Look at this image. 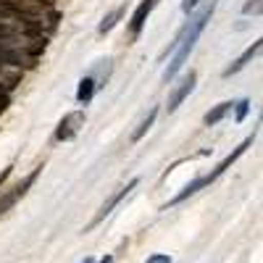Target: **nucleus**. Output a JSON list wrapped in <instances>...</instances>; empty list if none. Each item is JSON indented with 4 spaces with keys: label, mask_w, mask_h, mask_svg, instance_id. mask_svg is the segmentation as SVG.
<instances>
[{
    "label": "nucleus",
    "mask_w": 263,
    "mask_h": 263,
    "mask_svg": "<svg viewBox=\"0 0 263 263\" xmlns=\"http://www.w3.org/2000/svg\"><path fill=\"white\" fill-rule=\"evenodd\" d=\"M45 45H48V42H45V37H40V40H34L32 45L27 48V53H29L32 58H37V55H40L42 50H45Z\"/></svg>",
    "instance_id": "ddd939ff"
},
{
    "label": "nucleus",
    "mask_w": 263,
    "mask_h": 263,
    "mask_svg": "<svg viewBox=\"0 0 263 263\" xmlns=\"http://www.w3.org/2000/svg\"><path fill=\"white\" fill-rule=\"evenodd\" d=\"M11 32H13V29H11L8 24H0V37H11Z\"/></svg>",
    "instance_id": "6ab92c4d"
},
{
    "label": "nucleus",
    "mask_w": 263,
    "mask_h": 263,
    "mask_svg": "<svg viewBox=\"0 0 263 263\" xmlns=\"http://www.w3.org/2000/svg\"><path fill=\"white\" fill-rule=\"evenodd\" d=\"M156 116H158V108H150V111H147V116L140 121V126L135 129V132H132V142H140L142 137H145V132L153 126V121H156Z\"/></svg>",
    "instance_id": "9d476101"
},
{
    "label": "nucleus",
    "mask_w": 263,
    "mask_h": 263,
    "mask_svg": "<svg viewBox=\"0 0 263 263\" xmlns=\"http://www.w3.org/2000/svg\"><path fill=\"white\" fill-rule=\"evenodd\" d=\"M8 103H11V100H8V95H0V114H3L6 108H8Z\"/></svg>",
    "instance_id": "aec40b11"
},
{
    "label": "nucleus",
    "mask_w": 263,
    "mask_h": 263,
    "mask_svg": "<svg viewBox=\"0 0 263 263\" xmlns=\"http://www.w3.org/2000/svg\"><path fill=\"white\" fill-rule=\"evenodd\" d=\"M137 184H140V179H132V182H129L126 187H121V190H119L116 195H111V197H108V200L103 203V208L98 211V216L92 218V221H90V224H87V229H84V232H90V229H95V227H98V224L103 221V218H105L108 213H111V211H114V208H116V205H119V203L124 200V197H126V195H129L132 190H135V187H137Z\"/></svg>",
    "instance_id": "f03ea898"
},
{
    "label": "nucleus",
    "mask_w": 263,
    "mask_h": 263,
    "mask_svg": "<svg viewBox=\"0 0 263 263\" xmlns=\"http://www.w3.org/2000/svg\"><path fill=\"white\" fill-rule=\"evenodd\" d=\"M79 126H84V114L82 111H71V114H66L55 129V140H71Z\"/></svg>",
    "instance_id": "20e7f679"
},
{
    "label": "nucleus",
    "mask_w": 263,
    "mask_h": 263,
    "mask_svg": "<svg viewBox=\"0 0 263 263\" xmlns=\"http://www.w3.org/2000/svg\"><path fill=\"white\" fill-rule=\"evenodd\" d=\"M13 16V11L11 8H6V6H0V24H3V21H8Z\"/></svg>",
    "instance_id": "f3484780"
},
{
    "label": "nucleus",
    "mask_w": 263,
    "mask_h": 263,
    "mask_svg": "<svg viewBox=\"0 0 263 263\" xmlns=\"http://www.w3.org/2000/svg\"><path fill=\"white\" fill-rule=\"evenodd\" d=\"M92 92H95V82H92L90 77H87V79H82V82H79V92H77V100H79V103H87V100L92 98Z\"/></svg>",
    "instance_id": "f8f14e48"
},
{
    "label": "nucleus",
    "mask_w": 263,
    "mask_h": 263,
    "mask_svg": "<svg viewBox=\"0 0 263 263\" xmlns=\"http://www.w3.org/2000/svg\"><path fill=\"white\" fill-rule=\"evenodd\" d=\"M34 3H50V0H34Z\"/></svg>",
    "instance_id": "393cba45"
},
{
    "label": "nucleus",
    "mask_w": 263,
    "mask_h": 263,
    "mask_svg": "<svg viewBox=\"0 0 263 263\" xmlns=\"http://www.w3.org/2000/svg\"><path fill=\"white\" fill-rule=\"evenodd\" d=\"M121 16V11H116V13H111V16H105L103 18V24H100V32H108V29H111L114 24H116V18Z\"/></svg>",
    "instance_id": "4468645a"
},
{
    "label": "nucleus",
    "mask_w": 263,
    "mask_h": 263,
    "mask_svg": "<svg viewBox=\"0 0 263 263\" xmlns=\"http://www.w3.org/2000/svg\"><path fill=\"white\" fill-rule=\"evenodd\" d=\"M156 3L158 0H142V3L137 6V11L132 13V34H140V29L145 27V21H147V16H150V11L156 8Z\"/></svg>",
    "instance_id": "423d86ee"
},
{
    "label": "nucleus",
    "mask_w": 263,
    "mask_h": 263,
    "mask_svg": "<svg viewBox=\"0 0 263 263\" xmlns=\"http://www.w3.org/2000/svg\"><path fill=\"white\" fill-rule=\"evenodd\" d=\"M111 260H114V258H103V260H100V263H111Z\"/></svg>",
    "instance_id": "5701e85b"
},
{
    "label": "nucleus",
    "mask_w": 263,
    "mask_h": 263,
    "mask_svg": "<svg viewBox=\"0 0 263 263\" xmlns=\"http://www.w3.org/2000/svg\"><path fill=\"white\" fill-rule=\"evenodd\" d=\"M40 171H42V168H34V171L29 174V177H27L24 182H21V184H16V187H13L11 192H6L3 197H0V213L11 211V208H13V205H16V203L21 200V197L27 195V190H29V187L34 184V179H37V174H40Z\"/></svg>",
    "instance_id": "7ed1b4c3"
},
{
    "label": "nucleus",
    "mask_w": 263,
    "mask_h": 263,
    "mask_svg": "<svg viewBox=\"0 0 263 263\" xmlns=\"http://www.w3.org/2000/svg\"><path fill=\"white\" fill-rule=\"evenodd\" d=\"M242 11H245V16H250V13H260V0H250V3H248Z\"/></svg>",
    "instance_id": "2eb2a0df"
},
{
    "label": "nucleus",
    "mask_w": 263,
    "mask_h": 263,
    "mask_svg": "<svg viewBox=\"0 0 263 263\" xmlns=\"http://www.w3.org/2000/svg\"><path fill=\"white\" fill-rule=\"evenodd\" d=\"M229 111H232V103H218V105L213 108V111H208V114H205V119H203V121H205L208 126H213V124L221 121Z\"/></svg>",
    "instance_id": "9b49d317"
},
{
    "label": "nucleus",
    "mask_w": 263,
    "mask_h": 263,
    "mask_svg": "<svg viewBox=\"0 0 263 263\" xmlns=\"http://www.w3.org/2000/svg\"><path fill=\"white\" fill-rule=\"evenodd\" d=\"M248 105H250L248 100H242V103L237 105V121H242V119H245V114H248Z\"/></svg>",
    "instance_id": "dca6fc26"
},
{
    "label": "nucleus",
    "mask_w": 263,
    "mask_h": 263,
    "mask_svg": "<svg viewBox=\"0 0 263 263\" xmlns=\"http://www.w3.org/2000/svg\"><path fill=\"white\" fill-rule=\"evenodd\" d=\"M195 82H197V74H195V71H190V74H187V77L179 82V87H177V90L171 92V98H168V105H166V111H168V114L177 111V108L182 105V100H184V98H187V95L195 90Z\"/></svg>",
    "instance_id": "39448f33"
},
{
    "label": "nucleus",
    "mask_w": 263,
    "mask_h": 263,
    "mask_svg": "<svg viewBox=\"0 0 263 263\" xmlns=\"http://www.w3.org/2000/svg\"><path fill=\"white\" fill-rule=\"evenodd\" d=\"M82 263H95V260H92V258H84V260H82Z\"/></svg>",
    "instance_id": "b1692460"
},
{
    "label": "nucleus",
    "mask_w": 263,
    "mask_h": 263,
    "mask_svg": "<svg viewBox=\"0 0 263 263\" xmlns=\"http://www.w3.org/2000/svg\"><path fill=\"white\" fill-rule=\"evenodd\" d=\"M213 8H216V3H211L208 8H203V13H200V16H197V18L192 21V29L187 27V29H184V32L179 34V42H182V45L177 48V53H174L171 63L166 66V71H163V79H166V82H168V79H174V77H177V71L182 69V63L187 61L190 50L195 48V42H197V37H200V32L205 29V24H208V18H211Z\"/></svg>",
    "instance_id": "f257e3e1"
},
{
    "label": "nucleus",
    "mask_w": 263,
    "mask_h": 263,
    "mask_svg": "<svg viewBox=\"0 0 263 263\" xmlns=\"http://www.w3.org/2000/svg\"><path fill=\"white\" fill-rule=\"evenodd\" d=\"M250 145H253V137H248V140H245L242 145H239V147H234V153H229V156H227V158H224L221 163L216 166V171H211L208 177H211V179H216V177H221V174H224V171H227V168H229V166H232V163H234V161L239 158V156H242V153H245V150H248Z\"/></svg>",
    "instance_id": "1a4fd4ad"
},
{
    "label": "nucleus",
    "mask_w": 263,
    "mask_h": 263,
    "mask_svg": "<svg viewBox=\"0 0 263 263\" xmlns=\"http://www.w3.org/2000/svg\"><path fill=\"white\" fill-rule=\"evenodd\" d=\"M0 63H13V66H34V58H32L27 50L0 48Z\"/></svg>",
    "instance_id": "6e6552de"
},
{
    "label": "nucleus",
    "mask_w": 263,
    "mask_h": 263,
    "mask_svg": "<svg viewBox=\"0 0 263 263\" xmlns=\"http://www.w3.org/2000/svg\"><path fill=\"white\" fill-rule=\"evenodd\" d=\"M145 263H171V258H168V255H153V258H147Z\"/></svg>",
    "instance_id": "a211bd4d"
},
{
    "label": "nucleus",
    "mask_w": 263,
    "mask_h": 263,
    "mask_svg": "<svg viewBox=\"0 0 263 263\" xmlns=\"http://www.w3.org/2000/svg\"><path fill=\"white\" fill-rule=\"evenodd\" d=\"M197 6V0H184L182 3V11H190V8H195Z\"/></svg>",
    "instance_id": "412c9836"
},
{
    "label": "nucleus",
    "mask_w": 263,
    "mask_h": 263,
    "mask_svg": "<svg viewBox=\"0 0 263 263\" xmlns=\"http://www.w3.org/2000/svg\"><path fill=\"white\" fill-rule=\"evenodd\" d=\"M8 177H11V166H8V168H3V171H0V184H3V182H6Z\"/></svg>",
    "instance_id": "4be33fe9"
},
{
    "label": "nucleus",
    "mask_w": 263,
    "mask_h": 263,
    "mask_svg": "<svg viewBox=\"0 0 263 263\" xmlns=\"http://www.w3.org/2000/svg\"><path fill=\"white\" fill-rule=\"evenodd\" d=\"M260 48H263V42H260V40H255L253 45H250V48H248V50H245V53L239 55V58H237V61L229 66V69L224 71V77H232V74H237V71H242L245 66H248V63H250V61H253V58L260 53Z\"/></svg>",
    "instance_id": "0eeeda50"
}]
</instances>
